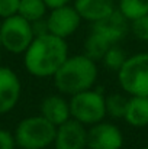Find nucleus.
<instances>
[{
	"instance_id": "f8f14e48",
	"label": "nucleus",
	"mask_w": 148,
	"mask_h": 149,
	"mask_svg": "<svg viewBox=\"0 0 148 149\" xmlns=\"http://www.w3.org/2000/svg\"><path fill=\"white\" fill-rule=\"evenodd\" d=\"M39 114L55 126H60L61 123L71 119L70 101L67 99V96L57 93V94H49L47 97H44L39 106Z\"/></svg>"
},
{
	"instance_id": "0eeeda50",
	"label": "nucleus",
	"mask_w": 148,
	"mask_h": 149,
	"mask_svg": "<svg viewBox=\"0 0 148 149\" xmlns=\"http://www.w3.org/2000/svg\"><path fill=\"white\" fill-rule=\"evenodd\" d=\"M83 19L74 9V6H62L58 9L48 10V15L45 17V25L48 33L58 36L61 39H65L73 36L79 28L81 26Z\"/></svg>"
},
{
	"instance_id": "2eb2a0df",
	"label": "nucleus",
	"mask_w": 148,
	"mask_h": 149,
	"mask_svg": "<svg viewBox=\"0 0 148 149\" xmlns=\"http://www.w3.org/2000/svg\"><path fill=\"white\" fill-rule=\"evenodd\" d=\"M19 16L26 19L31 23L44 20L48 15V7L44 0H19L18 12Z\"/></svg>"
},
{
	"instance_id": "f03ea898",
	"label": "nucleus",
	"mask_w": 148,
	"mask_h": 149,
	"mask_svg": "<svg viewBox=\"0 0 148 149\" xmlns=\"http://www.w3.org/2000/svg\"><path fill=\"white\" fill-rule=\"evenodd\" d=\"M99 78L97 62L81 54L68 55L58 71L52 75L55 90L67 97L90 90Z\"/></svg>"
},
{
	"instance_id": "9d476101",
	"label": "nucleus",
	"mask_w": 148,
	"mask_h": 149,
	"mask_svg": "<svg viewBox=\"0 0 148 149\" xmlns=\"http://www.w3.org/2000/svg\"><path fill=\"white\" fill-rule=\"evenodd\" d=\"M54 149H87V127L74 119L57 126Z\"/></svg>"
},
{
	"instance_id": "39448f33",
	"label": "nucleus",
	"mask_w": 148,
	"mask_h": 149,
	"mask_svg": "<svg viewBox=\"0 0 148 149\" xmlns=\"http://www.w3.org/2000/svg\"><path fill=\"white\" fill-rule=\"evenodd\" d=\"M35 38L34 25L22 16L12 15L0 22V44L1 48L13 55H23Z\"/></svg>"
},
{
	"instance_id": "f257e3e1",
	"label": "nucleus",
	"mask_w": 148,
	"mask_h": 149,
	"mask_svg": "<svg viewBox=\"0 0 148 149\" xmlns=\"http://www.w3.org/2000/svg\"><path fill=\"white\" fill-rule=\"evenodd\" d=\"M70 55L65 39L51 33H41L34 38L23 52V67L32 77L52 78L62 62Z\"/></svg>"
},
{
	"instance_id": "6e6552de",
	"label": "nucleus",
	"mask_w": 148,
	"mask_h": 149,
	"mask_svg": "<svg viewBox=\"0 0 148 149\" xmlns=\"http://www.w3.org/2000/svg\"><path fill=\"white\" fill-rule=\"evenodd\" d=\"M123 133L112 122L102 120L87 127V149H122Z\"/></svg>"
},
{
	"instance_id": "1a4fd4ad",
	"label": "nucleus",
	"mask_w": 148,
	"mask_h": 149,
	"mask_svg": "<svg viewBox=\"0 0 148 149\" xmlns=\"http://www.w3.org/2000/svg\"><path fill=\"white\" fill-rule=\"evenodd\" d=\"M22 96V81L15 70L0 65V116L10 113Z\"/></svg>"
},
{
	"instance_id": "423d86ee",
	"label": "nucleus",
	"mask_w": 148,
	"mask_h": 149,
	"mask_svg": "<svg viewBox=\"0 0 148 149\" xmlns=\"http://www.w3.org/2000/svg\"><path fill=\"white\" fill-rule=\"evenodd\" d=\"M105 97L106 96L95 87L68 97L71 119L77 120L86 127L105 120L106 117Z\"/></svg>"
},
{
	"instance_id": "dca6fc26",
	"label": "nucleus",
	"mask_w": 148,
	"mask_h": 149,
	"mask_svg": "<svg viewBox=\"0 0 148 149\" xmlns=\"http://www.w3.org/2000/svg\"><path fill=\"white\" fill-rule=\"evenodd\" d=\"M112 44H109L103 36H100L99 33L90 31V33L87 35V38L84 39V45H83V54L86 56H89L93 61H102L103 55L106 54V51L110 48Z\"/></svg>"
},
{
	"instance_id": "393cba45",
	"label": "nucleus",
	"mask_w": 148,
	"mask_h": 149,
	"mask_svg": "<svg viewBox=\"0 0 148 149\" xmlns=\"http://www.w3.org/2000/svg\"><path fill=\"white\" fill-rule=\"evenodd\" d=\"M0 49H1V44H0Z\"/></svg>"
},
{
	"instance_id": "aec40b11",
	"label": "nucleus",
	"mask_w": 148,
	"mask_h": 149,
	"mask_svg": "<svg viewBox=\"0 0 148 149\" xmlns=\"http://www.w3.org/2000/svg\"><path fill=\"white\" fill-rule=\"evenodd\" d=\"M129 32L142 42H148V15L129 22Z\"/></svg>"
},
{
	"instance_id": "9b49d317",
	"label": "nucleus",
	"mask_w": 148,
	"mask_h": 149,
	"mask_svg": "<svg viewBox=\"0 0 148 149\" xmlns=\"http://www.w3.org/2000/svg\"><path fill=\"white\" fill-rule=\"evenodd\" d=\"M92 31L103 36L109 44H119L129 33V20L116 9L109 16L92 23Z\"/></svg>"
},
{
	"instance_id": "a211bd4d",
	"label": "nucleus",
	"mask_w": 148,
	"mask_h": 149,
	"mask_svg": "<svg viewBox=\"0 0 148 149\" xmlns=\"http://www.w3.org/2000/svg\"><path fill=\"white\" fill-rule=\"evenodd\" d=\"M128 94L122 93H112L105 97V107H106V116H110L112 119H123L126 106H128Z\"/></svg>"
},
{
	"instance_id": "4be33fe9",
	"label": "nucleus",
	"mask_w": 148,
	"mask_h": 149,
	"mask_svg": "<svg viewBox=\"0 0 148 149\" xmlns=\"http://www.w3.org/2000/svg\"><path fill=\"white\" fill-rule=\"evenodd\" d=\"M16 141L13 132L0 127V149H16Z\"/></svg>"
},
{
	"instance_id": "412c9836",
	"label": "nucleus",
	"mask_w": 148,
	"mask_h": 149,
	"mask_svg": "<svg viewBox=\"0 0 148 149\" xmlns=\"http://www.w3.org/2000/svg\"><path fill=\"white\" fill-rule=\"evenodd\" d=\"M19 0H0V19L16 15Z\"/></svg>"
},
{
	"instance_id": "6ab92c4d",
	"label": "nucleus",
	"mask_w": 148,
	"mask_h": 149,
	"mask_svg": "<svg viewBox=\"0 0 148 149\" xmlns=\"http://www.w3.org/2000/svg\"><path fill=\"white\" fill-rule=\"evenodd\" d=\"M126 58H128L126 52L122 49L118 44H115V45H110V48L106 51V54L103 55V58H102L100 62L105 65L106 70L113 71V72H118L119 68L126 61Z\"/></svg>"
},
{
	"instance_id": "5701e85b",
	"label": "nucleus",
	"mask_w": 148,
	"mask_h": 149,
	"mask_svg": "<svg viewBox=\"0 0 148 149\" xmlns=\"http://www.w3.org/2000/svg\"><path fill=\"white\" fill-rule=\"evenodd\" d=\"M44 3L47 4L48 10H52V9H58V7L70 4V0H44Z\"/></svg>"
},
{
	"instance_id": "ddd939ff",
	"label": "nucleus",
	"mask_w": 148,
	"mask_h": 149,
	"mask_svg": "<svg viewBox=\"0 0 148 149\" xmlns=\"http://www.w3.org/2000/svg\"><path fill=\"white\" fill-rule=\"evenodd\" d=\"M74 9L86 22L96 23L116 10L115 0H74Z\"/></svg>"
},
{
	"instance_id": "4468645a",
	"label": "nucleus",
	"mask_w": 148,
	"mask_h": 149,
	"mask_svg": "<svg viewBox=\"0 0 148 149\" xmlns=\"http://www.w3.org/2000/svg\"><path fill=\"white\" fill-rule=\"evenodd\" d=\"M123 120L135 129L148 126V96H129Z\"/></svg>"
},
{
	"instance_id": "b1692460",
	"label": "nucleus",
	"mask_w": 148,
	"mask_h": 149,
	"mask_svg": "<svg viewBox=\"0 0 148 149\" xmlns=\"http://www.w3.org/2000/svg\"><path fill=\"white\" fill-rule=\"evenodd\" d=\"M141 149H148V145H147V146H142V148H141Z\"/></svg>"
},
{
	"instance_id": "7ed1b4c3",
	"label": "nucleus",
	"mask_w": 148,
	"mask_h": 149,
	"mask_svg": "<svg viewBox=\"0 0 148 149\" xmlns=\"http://www.w3.org/2000/svg\"><path fill=\"white\" fill-rule=\"evenodd\" d=\"M57 126L41 114L23 117L15 127V141L19 149H47L52 146Z\"/></svg>"
},
{
	"instance_id": "f3484780",
	"label": "nucleus",
	"mask_w": 148,
	"mask_h": 149,
	"mask_svg": "<svg viewBox=\"0 0 148 149\" xmlns=\"http://www.w3.org/2000/svg\"><path fill=\"white\" fill-rule=\"evenodd\" d=\"M116 9L129 20L148 15V0H118Z\"/></svg>"
},
{
	"instance_id": "20e7f679",
	"label": "nucleus",
	"mask_w": 148,
	"mask_h": 149,
	"mask_svg": "<svg viewBox=\"0 0 148 149\" xmlns=\"http://www.w3.org/2000/svg\"><path fill=\"white\" fill-rule=\"evenodd\" d=\"M118 84L128 96H148V52L128 55L116 72Z\"/></svg>"
}]
</instances>
